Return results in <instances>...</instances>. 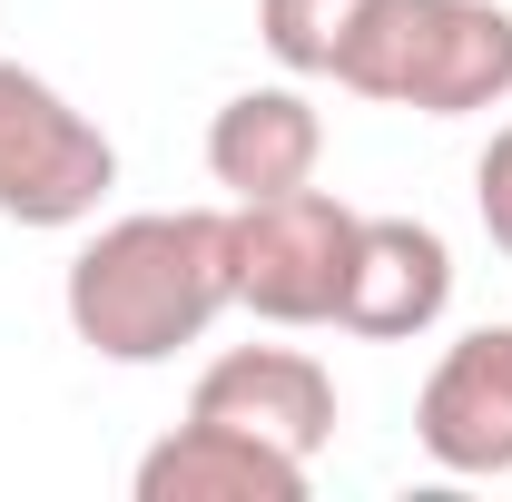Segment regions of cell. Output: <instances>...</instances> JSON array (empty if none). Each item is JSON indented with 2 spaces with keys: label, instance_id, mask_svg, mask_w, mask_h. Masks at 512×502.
<instances>
[{
  "label": "cell",
  "instance_id": "8",
  "mask_svg": "<svg viewBox=\"0 0 512 502\" xmlns=\"http://www.w3.org/2000/svg\"><path fill=\"white\" fill-rule=\"evenodd\" d=\"M306 473H316L306 453L188 414L138 453V502H306Z\"/></svg>",
  "mask_w": 512,
  "mask_h": 502
},
{
  "label": "cell",
  "instance_id": "2",
  "mask_svg": "<svg viewBox=\"0 0 512 502\" xmlns=\"http://www.w3.org/2000/svg\"><path fill=\"white\" fill-rule=\"evenodd\" d=\"M335 89L414 109V119H473L512 99V10L503 0H375Z\"/></svg>",
  "mask_w": 512,
  "mask_h": 502
},
{
  "label": "cell",
  "instance_id": "9",
  "mask_svg": "<svg viewBox=\"0 0 512 502\" xmlns=\"http://www.w3.org/2000/svg\"><path fill=\"white\" fill-rule=\"evenodd\" d=\"M316 168H325V119H316V99H306V79L237 89V99L207 119V178L227 197L316 188Z\"/></svg>",
  "mask_w": 512,
  "mask_h": 502
},
{
  "label": "cell",
  "instance_id": "5",
  "mask_svg": "<svg viewBox=\"0 0 512 502\" xmlns=\"http://www.w3.org/2000/svg\"><path fill=\"white\" fill-rule=\"evenodd\" d=\"M414 443L453 483L512 473V325H473L434 355V375L414 394Z\"/></svg>",
  "mask_w": 512,
  "mask_h": 502
},
{
  "label": "cell",
  "instance_id": "7",
  "mask_svg": "<svg viewBox=\"0 0 512 502\" xmlns=\"http://www.w3.org/2000/svg\"><path fill=\"white\" fill-rule=\"evenodd\" d=\"M188 414L237 424V434L286 443V453H306V463H316L325 443H335V375H325L306 345H227V355L197 375Z\"/></svg>",
  "mask_w": 512,
  "mask_h": 502
},
{
  "label": "cell",
  "instance_id": "6",
  "mask_svg": "<svg viewBox=\"0 0 512 502\" xmlns=\"http://www.w3.org/2000/svg\"><path fill=\"white\" fill-rule=\"evenodd\" d=\"M453 315V247L424 217H365L355 227V266H345V306L335 325L365 345H414Z\"/></svg>",
  "mask_w": 512,
  "mask_h": 502
},
{
  "label": "cell",
  "instance_id": "11",
  "mask_svg": "<svg viewBox=\"0 0 512 502\" xmlns=\"http://www.w3.org/2000/svg\"><path fill=\"white\" fill-rule=\"evenodd\" d=\"M473 217H483V237L512 256V119L493 128V148L473 158Z\"/></svg>",
  "mask_w": 512,
  "mask_h": 502
},
{
  "label": "cell",
  "instance_id": "4",
  "mask_svg": "<svg viewBox=\"0 0 512 502\" xmlns=\"http://www.w3.org/2000/svg\"><path fill=\"white\" fill-rule=\"evenodd\" d=\"M355 207L335 188L237 197L227 207V256H237V306L266 325H335L345 266H355Z\"/></svg>",
  "mask_w": 512,
  "mask_h": 502
},
{
  "label": "cell",
  "instance_id": "10",
  "mask_svg": "<svg viewBox=\"0 0 512 502\" xmlns=\"http://www.w3.org/2000/svg\"><path fill=\"white\" fill-rule=\"evenodd\" d=\"M375 0H256V40L286 79H335Z\"/></svg>",
  "mask_w": 512,
  "mask_h": 502
},
{
  "label": "cell",
  "instance_id": "1",
  "mask_svg": "<svg viewBox=\"0 0 512 502\" xmlns=\"http://www.w3.org/2000/svg\"><path fill=\"white\" fill-rule=\"evenodd\" d=\"M237 306L227 207H138L79 237L60 276V315L99 365H168Z\"/></svg>",
  "mask_w": 512,
  "mask_h": 502
},
{
  "label": "cell",
  "instance_id": "3",
  "mask_svg": "<svg viewBox=\"0 0 512 502\" xmlns=\"http://www.w3.org/2000/svg\"><path fill=\"white\" fill-rule=\"evenodd\" d=\"M119 188V148L69 89L0 60V217L10 227H89Z\"/></svg>",
  "mask_w": 512,
  "mask_h": 502
}]
</instances>
